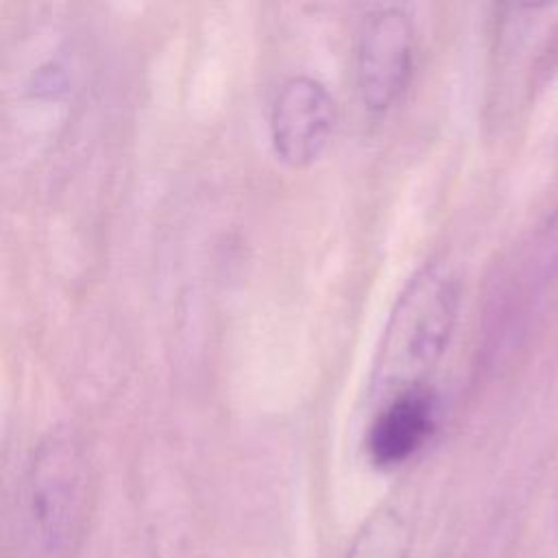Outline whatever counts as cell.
<instances>
[{
  "mask_svg": "<svg viewBox=\"0 0 558 558\" xmlns=\"http://www.w3.org/2000/svg\"><path fill=\"white\" fill-rule=\"evenodd\" d=\"M460 305L456 277L442 264H425L399 292L384 325L371 373V399L425 386L451 340Z\"/></svg>",
  "mask_w": 558,
  "mask_h": 558,
  "instance_id": "obj_1",
  "label": "cell"
},
{
  "mask_svg": "<svg viewBox=\"0 0 558 558\" xmlns=\"http://www.w3.org/2000/svg\"><path fill=\"white\" fill-rule=\"evenodd\" d=\"M408 530L395 510H381L368 521L347 558H405Z\"/></svg>",
  "mask_w": 558,
  "mask_h": 558,
  "instance_id": "obj_6",
  "label": "cell"
},
{
  "mask_svg": "<svg viewBox=\"0 0 558 558\" xmlns=\"http://www.w3.org/2000/svg\"><path fill=\"white\" fill-rule=\"evenodd\" d=\"M336 102L327 87L307 74L288 76L270 102V142L290 168L314 163L329 144Z\"/></svg>",
  "mask_w": 558,
  "mask_h": 558,
  "instance_id": "obj_4",
  "label": "cell"
},
{
  "mask_svg": "<svg viewBox=\"0 0 558 558\" xmlns=\"http://www.w3.org/2000/svg\"><path fill=\"white\" fill-rule=\"evenodd\" d=\"M89 497V464L81 442L65 429L44 436L26 471V506L39 538L63 549L78 534Z\"/></svg>",
  "mask_w": 558,
  "mask_h": 558,
  "instance_id": "obj_2",
  "label": "cell"
},
{
  "mask_svg": "<svg viewBox=\"0 0 558 558\" xmlns=\"http://www.w3.org/2000/svg\"><path fill=\"white\" fill-rule=\"evenodd\" d=\"M414 65V26L399 7L371 11L357 31L355 85L371 113L388 111L405 92Z\"/></svg>",
  "mask_w": 558,
  "mask_h": 558,
  "instance_id": "obj_3",
  "label": "cell"
},
{
  "mask_svg": "<svg viewBox=\"0 0 558 558\" xmlns=\"http://www.w3.org/2000/svg\"><path fill=\"white\" fill-rule=\"evenodd\" d=\"M436 429V395L427 386L410 388L375 405L366 449L379 466L410 460Z\"/></svg>",
  "mask_w": 558,
  "mask_h": 558,
  "instance_id": "obj_5",
  "label": "cell"
},
{
  "mask_svg": "<svg viewBox=\"0 0 558 558\" xmlns=\"http://www.w3.org/2000/svg\"><path fill=\"white\" fill-rule=\"evenodd\" d=\"M527 264V279L532 281V290L547 286V281L558 275V207L532 238Z\"/></svg>",
  "mask_w": 558,
  "mask_h": 558,
  "instance_id": "obj_7",
  "label": "cell"
}]
</instances>
